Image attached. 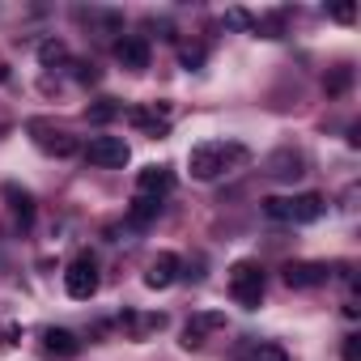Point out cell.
<instances>
[{"mask_svg":"<svg viewBox=\"0 0 361 361\" xmlns=\"http://www.w3.org/2000/svg\"><path fill=\"white\" fill-rule=\"evenodd\" d=\"M247 161H251V153L238 140H204V145H196L188 153V170H192V178H200V183H213V178H221V174H230V170H238Z\"/></svg>","mask_w":361,"mask_h":361,"instance_id":"6da1fadb","label":"cell"},{"mask_svg":"<svg viewBox=\"0 0 361 361\" xmlns=\"http://www.w3.org/2000/svg\"><path fill=\"white\" fill-rule=\"evenodd\" d=\"M264 213H268L272 221L310 226V221H319V217L327 213V204H323V196H314V192H302V196H268V200H264Z\"/></svg>","mask_w":361,"mask_h":361,"instance_id":"7a4b0ae2","label":"cell"},{"mask_svg":"<svg viewBox=\"0 0 361 361\" xmlns=\"http://www.w3.org/2000/svg\"><path fill=\"white\" fill-rule=\"evenodd\" d=\"M264 289H268V281H264V268H259L255 259H238V264L230 268V293H234V302H238L243 310H259Z\"/></svg>","mask_w":361,"mask_h":361,"instance_id":"3957f363","label":"cell"},{"mask_svg":"<svg viewBox=\"0 0 361 361\" xmlns=\"http://www.w3.org/2000/svg\"><path fill=\"white\" fill-rule=\"evenodd\" d=\"M64 289H68V298H77V302H90L94 293H98V259L85 251V255H77L73 264H68V272H64Z\"/></svg>","mask_w":361,"mask_h":361,"instance_id":"277c9868","label":"cell"},{"mask_svg":"<svg viewBox=\"0 0 361 361\" xmlns=\"http://www.w3.org/2000/svg\"><path fill=\"white\" fill-rule=\"evenodd\" d=\"M26 132H30V140H35L43 153H51V157H73V153H77V136H68L64 128H56V123H47V119H30Z\"/></svg>","mask_w":361,"mask_h":361,"instance_id":"5b68a950","label":"cell"},{"mask_svg":"<svg viewBox=\"0 0 361 361\" xmlns=\"http://www.w3.org/2000/svg\"><path fill=\"white\" fill-rule=\"evenodd\" d=\"M217 331H226V314L221 310H196L188 323H183V348H204Z\"/></svg>","mask_w":361,"mask_h":361,"instance_id":"8992f818","label":"cell"},{"mask_svg":"<svg viewBox=\"0 0 361 361\" xmlns=\"http://www.w3.org/2000/svg\"><path fill=\"white\" fill-rule=\"evenodd\" d=\"M132 128H140L145 136H166L170 132V106L166 102H140V106H128L123 111Z\"/></svg>","mask_w":361,"mask_h":361,"instance_id":"52a82bcc","label":"cell"},{"mask_svg":"<svg viewBox=\"0 0 361 361\" xmlns=\"http://www.w3.org/2000/svg\"><path fill=\"white\" fill-rule=\"evenodd\" d=\"M281 276H285L289 289H319V285L331 281L327 264H314V259H289V264L281 268Z\"/></svg>","mask_w":361,"mask_h":361,"instance_id":"ba28073f","label":"cell"},{"mask_svg":"<svg viewBox=\"0 0 361 361\" xmlns=\"http://www.w3.org/2000/svg\"><path fill=\"white\" fill-rule=\"evenodd\" d=\"M85 157H90L94 166H106V170L128 166V140H123V136H94V140L85 145Z\"/></svg>","mask_w":361,"mask_h":361,"instance_id":"9c48e42d","label":"cell"},{"mask_svg":"<svg viewBox=\"0 0 361 361\" xmlns=\"http://www.w3.org/2000/svg\"><path fill=\"white\" fill-rule=\"evenodd\" d=\"M115 60H119L123 68H132V73H145V68H149V39H145V35H123V39L115 43Z\"/></svg>","mask_w":361,"mask_h":361,"instance_id":"30bf717a","label":"cell"},{"mask_svg":"<svg viewBox=\"0 0 361 361\" xmlns=\"http://www.w3.org/2000/svg\"><path fill=\"white\" fill-rule=\"evenodd\" d=\"M43 353L56 357V361H73V357H81V340L68 327H47L43 331Z\"/></svg>","mask_w":361,"mask_h":361,"instance_id":"8fae6325","label":"cell"},{"mask_svg":"<svg viewBox=\"0 0 361 361\" xmlns=\"http://www.w3.org/2000/svg\"><path fill=\"white\" fill-rule=\"evenodd\" d=\"M170 188H174V174H170L166 166H145V170L136 174V196H153V200H161Z\"/></svg>","mask_w":361,"mask_h":361,"instance_id":"7c38bea8","label":"cell"},{"mask_svg":"<svg viewBox=\"0 0 361 361\" xmlns=\"http://www.w3.org/2000/svg\"><path fill=\"white\" fill-rule=\"evenodd\" d=\"M178 268H183V264H178V255H174V251H161V255L149 264L145 285H149V289H170V285L178 281Z\"/></svg>","mask_w":361,"mask_h":361,"instance_id":"4fadbf2b","label":"cell"},{"mask_svg":"<svg viewBox=\"0 0 361 361\" xmlns=\"http://www.w3.org/2000/svg\"><path fill=\"white\" fill-rule=\"evenodd\" d=\"M5 200H9V209H13V217H18L22 226H30V221H35V196H30L26 188L5 183Z\"/></svg>","mask_w":361,"mask_h":361,"instance_id":"5bb4252c","label":"cell"},{"mask_svg":"<svg viewBox=\"0 0 361 361\" xmlns=\"http://www.w3.org/2000/svg\"><path fill=\"white\" fill-rule=\"evenodd\" d=\"M119 323L132 331V340H145L149 331H161V327H166V314H136V310H128Z\"/></svg>","mask_w":361,"mask_h":361,"instance_id":"9a60e30c","label":"cell"},{"mask_svg":"<svg viewBox=\"0 0 361 361\" xmlns=\"http://www.w3.org/2000/svg\"><path fill=\"white\" fill-rule=\"evenodd\" d=\"M234 361H289V353H285L281 344H264V340H255V344H243Z\"/></svg>","mask_w":361,"mask_h":361,"instance_id":"2e32d148","label":"cell"},{"mask_svg":"<svg viewBox=\"0 0 361 361\" xmlns=\"http://www.w3.org/2000/svg\"><path fill=\"white\" fill-rule=\"evenodd\" d=\"M157 213H161V200H153V196H136L132 209H128V221H132V226H149V221H157Z\"/></svg>","mask_w":361,"mask_h":361,"instance_id":"e0dca14e","label":"cell"},{"mask_svg":"<svg viewBox=\"0 0 361 361\" xmlns=\"http://www.w3.org/2000/svg\"><path fill=\"white\" fill-rule=\"evenodd\" d=\"M268 166H272V174H276V178H298V174H306V170H302V153H289V149H285V153H276Z\"/></svg>","mask_w":361,"mask_h":361,"instance_id":"ac0fdd59","label":"cell"},{"mask_svg":"<svg viewBox=\"0 0 361 361\" xmlns=\"http://www.w3.org/2000/svg\"><path fill=\"white\" fill-rule=\"evenodd\" d=\"M85 115H90V123H111V119H119V115H123V106H119L115 98H98Z\"/></svg>","mask_w":361,"mask_h":361,"instance_id":"d6986e66","label":"cell"},{"mask_svg":"<svg viewBox=\"0 0 361 361\" xmlns=\"http://www.w3.org/2000/svg\"><path fill=\"white\" fill-rule=\"evenodd\" d=\"M39 60H43L47 68H51V64H64V60H68V47L51 39V43H43V47H39Z\"/></svg>","mask_w":361,"mask_h":361,"instance_id":"ffe728a7","label":"cell"},{"mask_svg":"<svg viewBox=\"0 0 361 361\" xmlns=\"http://www.w3.org/2000/svg\"><path fill=\"white\" fill-rule=\"evenodd\" d=\"M18 340H22V331H18L13 323H0V353H9Z\"/></svg>","mask_w":361,"mask_h":361,"instance_id":"44dd1931","label":"cell"},{"mask_svg":"<svg viewBox=\"0 0 361 361\" xmlns=\"http://www.w3.org/2000/svg\"><path fill=\"white\" fill-rule=\"evenodd\" d=\"M348 77H353L348 68H336L331 81H327V94H344V90H348Z\"/></svg>","mask_w":361,"mask_h":361,"instance_id":"7402d4cb","label":"cell"},{"mask_svg":"<svg viewBox=\"0 0 361 361\" xmlns=\"http://www.w3.org/2000/svg\"><path fill=\"white\" fill-rule=\"evenodd\" d=\"M340 353H344V361H357L361 357V336H344V348Z\"/></svg>","mask_w":361,"mask_h":361,"instance_id":"603a6c76","label":"cell"},{"mask_svg":"<svg viewBox=\"0 0 361 361\" xmlns=\"http://www.w3.org/2000/svg\"><path fill=\"white\" fill-rule=\"evenodd\" d=\"M200 60H204L200 47H183V68H200Z\"/></svg>","mask_w":361,"mask_h":361,"instance_id":"cb8c5ba5","label":"cell"},{"mask_svg":"<svg viewBox=\"0 0 361 361\" xmlns=\"http://www.w3.org/2000/svg\"><path fill=\"white\" fill-rule=\"evenodd\" d=\"M331 18H336V22H353V18H357V5H336Z\"/></svg>","mask_w":361,"mask_h":361,"instance_id":"d4e9b609","label":"cell"},{"mask_svg":"<svg viewBox=\"0 0 361 361\" xmlns=\"http://www.w3.org/2000/svg\"><path fill=\"white\" fill-rule=\"evenodd\" d=\"M77 68V81H98V73H94V64H73Z\"/></svg>","mask_w":361,"mask_h":361,"instance_id":"484cf974","label":"cell"},{"mask_svg":"<svg viewBox=\"0 0 361 361\" xmlns=\"http://www.w3.org/2000/svg\"><path fill=\"white\" fill-rule=\"evenodd\" d=\"M226 22H230V26H251V18H247V13H243V9H234V13H230V18H226Z\"/></svg>","mask_w":361,"mask_h":361,"instance_id":"4316f807","label":"cell"},{"mask_svg":"<svg viewBox=\"0 0 361 361\" xmlns=\"http://www.w3.org/2000/svg\"><path fill=\"white\" fill-rule=\"evenodd\" d=\"M5 77H9V68H5V64H0V81H5Z\"/></svg>","mask_w":361,"mask_h":361,"instance_id":"83f0119b","label":"cell"}]
</instances>
